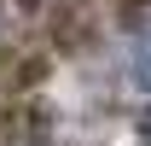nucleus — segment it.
I'll use <instances>...</instances> for the list:
<instances>
[{"instance_id": "nucleus-2", "label": "nucleus", "mask_w": 151, "mask_h": 146, "mask_svg": "<svg viewBox=\"0 0 151 146\" xmlns=\"http://www.w3.org/2000/svg\"><path fill=\"white\" fill-rule=\"evenodd\" d=\"M128 70H134V82L151 93V12L134 23V35H128Z\"/></svg>"}, {"instance_id": "nucleus-1", "label": "nucleus", "mask_w": 151, "mask_h": 146, "mask_svg": "<svg viewBox=\"0 0 151 146\" xmlns=\"http://www.w3.org/2000/svg\"><path fill=\"white\" fill-rule=\"evenodd\" d=\"M0 146H47L41 117H35V111H12V117H0Z\"/></svg>"}, {"instance_id": "nucleus-3", "label": "nucleus", "mask_w": 151, "mask_h": 146, "mask_svg": "<svg viewBox=\"0 0 151 146\" xmlns=\"http://www.w3.org/2000/svg\"><path fill=\"white\" fill-rule=\"evenodd\" d=\"M145 146H151V123H145Z\"/></svg>"}, {"instance_id": "nucleus-4", "label": "nucleus", "mask_w": 151, "mask_h": 146, "mask_svg": "<svg viewBox=\"0 0 151 146\" xmlns=\"http://www.w3.org/2000/svg\"><path fill=\"white\" fill-rule=\"evenodd\" d=\"M29 6H47V0H29Z\"/></svg>"}]
</instances>
